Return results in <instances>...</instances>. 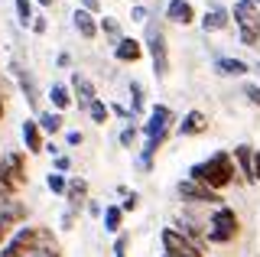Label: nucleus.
<instances>
[{
	"label": "nucleus",
	"instance_id": "obj_1",
	"mask_svg": "<svg viewBox=\"0 0 260 257\" xmlns=\"http://www.w3.org/2000/svg\"><path fill=\"white\" fill-rule=\"evenodd\" d=\"M234 176H238V166H234V156L231 153H215V156H208L205 163H195L192 170H189V179L195 182H202V186H208L211 192H221L228 189L234 182Z\"/></svg>",
	"mask_w": 260,
	"mask_h": 257
},
{
	"label": "nucleus",
	"instance_id": "obj_2",
	"mask_svg": "<svg viewBox=\"0 0 260 257\" xmlns=\"http://www.w3.org/2000/svg\"><path fill=\"white\" fill-rule=\"evenodd\" d=\"M23 186H26V159H23V153L10 150L0 156V192L13 199Z\"/></svg>",
	"mask_w": 260,
	"mask_h": 257
},
{
	"label": "nucleus",
	"instance_id": "obj_3",
	"mask_svg": "<svg viewBox=\"0 0 260 257\" xmlns=\"http://www.w3.org/2000/svg\"><path fill=\"white\" fill-rule=\"evenodd\" d=\"M238 228H241V221H238V215H234V208L231 205H218L215 212H211V218H208L205 238L211 244H228V241L238 238Z\"/></svg>",
	"mask_w": 260,
	"mask_h": 257
},
{
	"label": "nucleus",
	"instance_id": "obj_4",
	"mask_svg": "<svg viewBox=\"0 0 260 257\" xmlns=\"http://www.w3.org/2000/svg\"><path fill=\"white\" fill-rule=\"evenodd\" d=\"M234 20H238V29H241V43L257 46L260 43V10L254 0H238L234 4Z\"/></svg>",
	"mask_w": 260,
	"mask_h": 257
},
{
	"label": "nucleus",
	"instance_id": "obj_5",
	"mask_svg": "<svg viewBox=\"0 0 260 257\" xmlns=\"http://www.w3.org/2000/svg\"><path fill=\"white\" fill-rule=\"evenodd\" d=\"M146 46H150V59H153V72L159 78L169 75V49H166V36H162L159 23H150L146 26Z\"/></svg>",
	"mask_w": 260,
	"mask_h": 257
},
{
	"label": "nucleus",
	"instance_id": "obj_6",
	"mask_svg": "<svg viewBox=\"0 0 260 257\" xmlns=\"http://www.w3.org/2000/svg\"><path fill=\"white\" fill-rule=\"evenodd\" d=\"M169 124H173V111H169L166 104H156V108L150 111V117H146V124H143L146 140H166Z\"/></svg>",
	"mask_w": 260,
	"mask_h": 257
},
{
	"label": "nucleus",
	"instance_id": "obj_7",
	"mask_svg": "<svg viewBox=\"0 0 260 257\" xmlns=\"http://www.w3.org/2000/svg\"><path fill=\"white\" fill-rule=\"evenodd\" d=\"M162 247H166L169 257H205L202 247H195L189 238H182L176 228H166L162 231Z\"/></svg>",
	"mask_w": 260,
	"mask_h": 257
},
{
	"label": "nucleus",
	"instance_id": "obj_8",
	"mask_svg": "<svg viewBox=\"0 0 260 257\" xmlns=\"http://www.w3.org/2000/svg\"><path fill=\"white\" fill-rule=\"evenodd\" d=\"M32 251H36V228H20L7 241V247L0 251V257H29Z\"/></svg>",
	"mask_w": 260,
	"mask_h": 257
},
{
	"label": "nucleus",
	"instance_id": "obj_9",
	"mask_svg": "<svg viewBox=\"0 0 260 257\" xmlns=\"http://www.w3.org/2000/svg\"><path fill=\"white\" fill-rule=\"evenodd\" d=\"M179 196H182V202H208V205L224 202L218 192H211L208 186H202V182H195V179H182V182H179Z\"/></svg>",
	"mask_w": 260,
	"mask_h": 257
},
{
	"label": "nucleus",
	"instance_id": "obj_10",
	"mask_svg": "<svg viewBox=\"0 0 260 257\" xmlns=\"http://www.w3.org/2000/svg\"><path fill=\"white\" fill-rule=\"evenodd\" d=\"M23 218H26V208L16 202V199H10V202L0 208V241L10 235V228H13V224H20Z\"/></svg>",
	"mask_w": 260,
	"mask_h": 257
},
{
	"label": "nucleus",
	"instance_id": "obj_11",
	"mask_svg": "<svg viewBox=\"0 0 260 257\" xmlns=\"http://www.w3.org/2000/svg\"><path fill=\"white\" fill-rule=\"evenodd\" d=\"M208 131V117L202 114V111H189V114L182 117V124H179V137H199V134Z\"/></svg>",
	"mask_w": 260,
	"mask_h": 257
},
{
	"label": "nucleus",
	"instance_id": "obj_12",
	"mask_svg": "<svg viewBox=\"0 0 260 257\" xmlns=\"http://www.w3.org/2000/svg\"><path fill=\"white\" fill-rule=\"evenodd\" d=\"M202 29L205 33H218V29H228V10L221 4H208L205 17H202Z\"/></svg>",
	"mask_w": 260,
	"mask_h": 257
},
{
	"label": "nucleus",
	"instance_id": "obj_13",
	"mask_svg": "<svg viewBox=\"0 0 260 257\" xmlns=\"http://www.w3.org/2000/svg\"><path fill=\"white\" fill-rule=\"evenodd\" d=\"M166 20L179 23V26H189V23L195 20L192 4H189V0H169V7H166Z\"/></svg>",
	"mask_w": 260,
	"mask_h": 257
},
{
	"label": "nucleus",
	"instance_id": "obj_14",
	"mask_svg": "<svg viewBox=\"0 0 260 257\" xmlns=\"http://www.w3.org/2000/svg\"><path fill=\"white\" fill-rule=\"evenodd\" d=\"M13 75H16V82H20L23 94H26V104H29V108H36V104H39V88H36V78H32L26 69H20V66H13Z\"/></svg>",
	"mask_w": 260,
	"mask_h": 257
},
{
	"label": "nucleus",
	"instance_id": "obj_15",
	"mask_svg": "<svg viewBox=\"0 0 260 257\" xmlns=\"http://www.w3.org/2000/svg\"><path fill=\"white\" fill-rule=\"evenodd\" d=\"M234 163H238V173L244 176V179L254 182V150H250L247 143L234 147Z\"/></svg>",
	"mask_w": 260,
	"mask_h": 257
},
{
	"label": "nucleus",
	"instance_id": "obj_16",
	"mask_svg": "<svg viewBox=\"0 0 260 257\" xmlns=\"http://www.w3.org/2000/svg\"><path fill=\"white\" fill-rule=\"evenodd\" d=\"M114 55H117L120 62H140L143 46L137 43V39H130V36H120V43L114 46Z\"/></svg>",
	"mask_w": 260,
	"mask_h": 257
},
{
	"label": "nucleus",
	"instance_id": "obj_17",
	"mask_svg": "<svg viewBox=\"0 0 260 257\" xmlns=\"http://www.w3.org/2000/svg\"><path fill=\"white\" fill-rule=\"evenodd\" d=\"M72 20H75L78 36H85V39H94V36H98V20H94V13H88V10H75V13H72Z\"/></svg>",
	"mask_w": 260,
	"mask_h": 257
},
{
	"label": "nucleus",
	"instance_id": "obj_18",
	"mask_svg": "<svg viewBox=\"0 0 260 257\" xmlns=\"http://www.w3.org/2000/svg\"><path fill=\"white\" fill-rule=\"evenodd\" d=\"M23 143H26V150L29 153H43V131H39V124L36 120H26L23 124Z\"/></svg>",
	"mask_w": 260,
	"mask_h": 257
},
{
	"label": "nucleus",
	"instance_id": "obj_19",
	"mask_svg": "<svg viewBox=\"0 0 260 257\" xmlns=\"http://www.w3.org/2000/svg\"><path fill=\"white\" fill-rule=\"evenodd\" d=\"M72 88H75V94H78V108H88V104L94 101V85L88 82L85 75H72Z\"/></svg>",
	"mask_w": 260,
	"mask_h": 257
},
{
	"label": "nucleus",
	"instance_id": "obj_20",
	"mask_svg": "<svg viewBox=\"0 0 260 257\" xmlns=\"http://www.w3.org/2000/svg\"><path fill=\"white\" fill-rule=\"evenodd\" d=\"M215 72L218 75H228V78H241V75H247V62H241V59H218Z\"/></svg>",
	"mask_w": 260,
	"mask_h": 257
},
{
	"label": "nucleus",
	"instance_id": "obj_21",
	"mask_svg": "<svg viewBox=\"0 0 260 257\" xmlns=\"http://www.w3.org/2000/svg\"><path fill=\"white\" fill-rule=\"evenodd\" d=\"M65 196H69V205H72V212H75V208H81L85 199H88V182L85 179H72L69 189H65Z\"/></svg>",
	"mask_w": 260,
	"mask_h": 257
},
{
	"label": "nucleus",
	"instance_id": "obj_22",
	"mask_svg": "<svg viewBox=\"0 0 260 257\" xmlns=\"http://www.w3.org/2000/svg\"><path fill=\"white\" fill-rule=\"evenodd\" d=\"M36 124H39V131H46V134H59L65 120H62V114H59V111H55V114H52V111H46V114H39V120H36Z\"/></svg>",
	"mask_w": 260,
	"mask_h": 257
},
{
	"label": "nucleus",
	"instance_id": "obj_23",
	"mask_svg": "<svg viewBox=\"0 0 260 257\" xmlns=\"http://www.w3.org/2000/svg\"><path fill=\"white\" fill-rule=\"evenodd\" d=\"M120 221H124L120 205H108V208H104V231H120Z\"/></svg>",
	"mask_w": 260,
	"mask_h": 257
},
{
	"label": "nucleus",
	"instance_id": "obj_24",
	"mask_svg": "<svg viewBox=\"0 0 260 257\" xmlns=\"http://www.w3.org/2000/svg\"><path fill=\"white\" fill-rule=\"evenodd\" d=\"M49 98H52V108H55V111H65V108L72 104V94H69V88H65V85H52Z\"/></svg>",
	"mask_w": 260,
	"mask_h": 257
},
{
	"label": "nucleus",
	"instance_id": "obj_25",
	"mask_svg": "<svg viewBox=\"0 0 260 257\" xmlns=\"http://www.w3.org/2000/svg\"><path fill=\"white\" fill-rule=\"evenodd\" d=\"M88 114H91V120L94 124H108V117H111V108L104 104L101 98H94L91 104H88Z\"/></svg>",
	"mask_w": 260,
	"mask_h": 257
},
{
	"label": "nucleus",
	"instance_id": "obj_26",
	"mask_svg": "<svg viewBox=\"0 0 260 257\" xmlns=\"http://www.w3.org/2000/svg\"><path fill=\"white\" fill-rule=\"evenodd\" d=\"M46 186H49V192H55V196H65V189H69V179H65L62 173H49Z\"/></svg>",
	"mask_w": 260,
	"mask_h": 257
},
{
	"label": "nucleus",
	"instance_id": "obj_27",
	"mask_svg": "<svg viewBox=\"0 0 260 257\" xmlns=\"http://www.w3.org/2000/svg\"><path fill=\"white\" fill-rule=\"evenodd\" d=\"M16 17H20V26H29L32 23V4L29 0H16Z\"/></svg>",
	"mask_w": 260,
	"mask_h": 257
},
{
	"label": "nucleus",
	"instance_id": "obj_28",
	"mask_svg": "<svg viewBox=\"0 0 260 257\" xmlns=\"http://www.w3.org/2000/svg\"><path fill=\"white\" fill-rule=\"evenodd\" d=\"M130 94H134V111H143V85L140 82H130Z\"/></svg>",
	"mask_w": 260,
	"mask_h": 257
},
{
	"label": "nucleus",
	"instance_id": "obj_29",
	"mask_svg": "<svg viewBox=\"0 0 260 257\" xmlns=\"http://www.w3.org/2000/svg\"><path fill=\"white\" fill-rule=\"evenodd\" d=\"M101 26H104V33H108V36H114V39L120 43V26H117V20H114V17H104Z\"/></svg>",
	"mask_w": 260,
	"mask_h": 257
},
{
	"label": "nucleus",
	"instance_id": "obj_30",
	"mask_svg": "<svg viewBox=\"0 0 260 257\" xmlns=\"http://www.w3.org/2000/svg\"><path fill=\"white\" fill-rule=\"evenodd\" d=\"M137 205H140V196H137V192H127L124 202H120V212H134Z\"/></svg>",
	"mask_w": 260,
	"mask_h": 257
},
{
	"label": "nucleus",
	"instance_id": "obj_31",
	"mask_svg": "<svg viewBox=\"0 0 260 257\" xmlns=\"http://www.w3.org/2000/svg\"><path fill=\"white\" fill-rule=\"evenodd\" d=\"M134 140H137V127H124V131H120V143H124V147H134Z\"/></svg>",
	"mask_w": 260,
	"mask_h": 257
},
{
	"label": "nucleus",
	"instance_id": "obj_32",
	"mask_svg": "<svg viewBox=\"0 0 260 257\" xmlns=\"http://www.w3.org/2000/svg\"><path fill=\"white\" fill-rule=\"evenodd\" d=\"M244 94L250 98V104H260V85H244Z\"/></svg>",
	"mask_w": 260,
	"mask_h": 257
},
{
	"label": "nucleus",
	"instance_id": "obj_33",
	"mask_svg": "<svg viewBox=\"0 0 260 257\" xmlns=\"http://www.w3.org/2000/svg\"><path fill=\"white\" fill-rule=\"evenodd\" d=\"M114 254H117V257H127V238H124V235L114 241Z\"/></svg>",
	"mask_w": 260,
	"mask_h": 257
},
{
	"label": "nucleus",
	"instance_id": "obj_34",
	"mask_svg": "<svg viewBox=\"0 0 260 257\" xmlns=\"http://www.w3.org/2000/svg\"><path fill=\"white\" fill-rule=\"evenodd\" d=\"M29 26H32V33H39V36H43V33H46V17H32Z\"/></svg>",
	"mask_w": 260,
	"mask_h": 257
},
{
	"label": "nucleus",
	"instance_id": "obj_35",
	"mask_svg": "<svg viewBox=\"0 0 260 257\" xmlns=\"http://www.w3.org/2000/svg\"><path fill=\"white\" fill-rule=\"evenodd\" d=\"M98 7H101V0H81V10L88 13H98Z\"/></svg>",
	"mask_w": 260,
	"mask_h": 257
},
{
	"label": "nucleus",
	"instance_id": "obj_36",
	"mask_svg": "<svg viewBox=\"0 0 260 257\" xmlns=\"http://www.w3.org/2000/svg\"><path fill=\"white\" fill-rule=\"evenodd\" d=\"M65 140H69V147H78V143H81V140H85V137H81V134H78V131H69V137H65Z\"/></svg>",
	"mask_w": 260,
	"mask_h": 257
},
{
	"label": "nucleus",
	"instance_id": "obj_37",
	"mask_svg": "<svg viewBox=\"0 0 260 257\" xmlns=\"http://www.w3.org/2000/svg\"><path fill=\"white\" fill-rule=\"evenodd\" d=\"M254 182H260V150H254Z\"/></svg>",
	"mask_w": 260,
	"mask_h": 257
},
{
	"label": "nucleus",
	"instance_id": "obj_38",
	"mask_svg": "<svg viewBox=\"0 0 260 257\" xmlns=\"http://www.w3.org/2000/svg\"><path fill=\"white\" fill-rule=\"evenodd\" d=\"M65 170H69V156H59L55 159V173H65Z\"/></svg>",
	"mask_w": 260,
	"mask_h": 257
},
{
	"label": "nucleus",
	"instance_id": "obj_39",
	"mask_svg": "<svg viewBox=\"0 0 260 257\" xmlns=\"http://www.w3.org/2000/svg\"><path fill=\"white\" fill-rule=\"evenodd\" d=\"M134 20H137V23L146 20V10H143V7H134Z\"/></svg>",
	"mask_w": 260,
	"mask_h": 257
},
{
	"label": "nucleus",
	"instance_id": "obj_40",
	"mask_svg": "<svg viewBox=\"0 0 260 257\" xmlns=\"http://www.w3.org/2000/svg\"><path fill=\"white\" fill-rule=\"evenodd\" d=\"M29 257H52V254H43V251H32Z\"/></svg>",
	"mask_w": 260,
	"mask_h": 257
},
{
	"label": "nucleus",
	"instance_id": "obj_41",
	"mask_svg": "<svg viewBox=\"0 0 260 257\" xmlns=\"http://www.w3.org/2000/svg\"><path fill=\"white\" fill-rule=\"evenodd\" d=\"M36 4H43V7H49V4H52V0H36Z\"/></svg>",
	"mask_w": 260,
	"mask_h": 257
},
{
	"label": "nucleus",
	"instance_id": "obj_42",
	"mask_svg": "<svg viewBox=\"0 0 260 257\" xmlns=\"http://www.w3.org/2000/svg\"><path fill=\"white\" fill-rule=\"evenodd\" d=\"M0 117H4V98H0Z\"/></svg>",
	"mask_w": 260,
	"mask_h": 257
},
{
	"label": "nucleus",
	"instance_id": "obj_43",
	"mask_svg": "<svg viewBox=\"0 0 260 257\" xmlns=\"http://www.w3.org/2000/svg\"><path fill=\"white\" fill-rule=\"evenodd\" d=\"M254 4H260V0H254Z\"/></svg>",
	"mask_w": 260,
	"mask_h": 257
},
{
	"label": "nucleus",
	"instance_id": "obj_44",
	"mask_svg": "<svg viewBox=\"0 0 260 257\" xmlns=\"http://www.w3.org/2000/svg\"><path fill=\"white\" fill-rule=\"evenodd\" d=\"M162 257H169V254H162Z\"/></svg>",
	"mask_w": 260,
	"mask_h": 257
},
{
	"label": "nucleus",
	"instance_id": "obj_45",
	"mask_svg": "<svg viewBox=\"0 0 260 257\" xmlns=\"http://www.w3.org/2000/svg\"><path fill=\"white\" fill-rule=\"evenodd\" d=\"M257 72H260V66H257Z\"/></svg>",
	"mask_w": 260,
	"mask_h": 257
}]
</instances>
